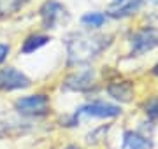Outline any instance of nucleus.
I'll return each instance as SVG.
<instances>
[{
    "mask_svg": "<svg viewBox=\"0 0 158 149\" xmlns=\"http://www.w3.org/2000/svg\"><path fill=\"white\" fill-rule=\"evenodd\" d=\"M109 44H111V37H106V35H86L74 32L65 39L69 63L79 65L88 62L91 58L98 56Z\"/></svg>",
    "mask_w": 158,
    "mask_h": 149,
    "instance_id": "obj_1",
    "label": "nucleus"
},
{
    "mask_svg": "<svg viewBox=\"0 0 158 149\" xmlns=\"http://www.w3.org/2000/svg\"><path fill=\"white\" fill-rule=\"evenodd\" d=\"M14 111L27 118H42L51 112V102L46 93H34L19 97L14 102Z\"/></svg>",
    "mask_w": 158,
    "mask_h": 149,
    "instance_id": "obj_2",
    "label": "nucleus"
},
{
    "mask_svg": "<svg viewBox=\"0 0 158 149\" xmlns=\"http://www.w3.org/2000/svg\"><path fill=\"white\" fill-rule=\"evenodd\" d=\"M39 16H40L42 28L53 30V28H58L60 25L69 19V11L67 7L58 0H46L39 7Z\"/></svg>",
    "mask_w": 158,
    "mask_h": 149,
    "instance_id": "obj_3",
    "label": "nucleus"
},
{
    "mask_svg": "<svg viewBox=\"0 0 158 149\" xmlns=\"http://www.w3.org/2000/svg\"><path fill=\"white\" fill-rule=\"evenodd\" d=\"M30 86H32V79L19 69L12 67V65L0 69V91L2 93L27 90Z\"/></svg>",
    "mask_w": 158,
    "mask_h": 149,
    "instance_id": "obj_4",
    "label": "nucleus"
},
{
    "mask_svg": "<svg viewBox=\"0 0 158 149\" xmlns=\"http://www.w3.org/2000/svg\"><path fill=\"white\" fill-rule=\"evenodd\" d=\"M132 54H144L158 46V30L156 28H142L130 37Z\"/></svg>",
    "mask_w": 158,
    "mask_h": 149,
    "instance_id": "obj_5",
    "label": "nucleus"
},
{
    "mask_svg": "<svg viewBox=\"0 0 158 149\" xmlns=\"http://www.w3.org/2000/svg\"><path fill=\"white\" fill-rule=\"evenodd\" d=\"M121 114L119 105H113V103L106 102H91L86 105H81L76 111V118L79 116H88V118H98V119H107V118H116Z\"/></svg>",
    "mask_w": 158,
    "mask_h": 149,
    "instance_id": "obj_6",
    "label": "nucleus"
},
{
    "mask_svg": "<svg viewBox=\"0 0 158 149\" xmlns=\"http://www.w3.org/2000/svg\"><path fill=\"white\" fill-rule=\"evenodd\" d=\"M95 84V72L91 69L74 72L63 81V90L69 91H88Z\"/></svg>",
    "mask_w": 158,
    "mask_h": 149,
    "instance_id": "obj_7",
    "label": "nucleus"
},
{
    "mask_svg": "<svg viewBox=\"0 0 158 149\" xmlns=\"http://www.w3.org/2000/svg\"><path fill=\"white\" fill-rule=\"evenodd\" d=\"M49 42H51V37L48 34H32L23 40L21 47H19V53L21 54H32V53L39 51L40 47H44Z\"/></svg>",
    "mask_w": 158,
    "mask_h": 149,
    "instance_id": "obj_8",
    "label": "nucleus"
},
{
    "mask_svg": "<svg viewBox=\"0 0 158 149\" xmlns=\"http://www.w3.org/2000/svg\"><path fill=\"white\" fill-rule=\"evenodd\" d=\"M107 93L109 97H113L114 100H119V102H130L132 97H134V88L128 81H116V83H111L107 86Z\"/></svg>",
    "mask_w": 158,
    "mask_h": 149,
    "instance_id": "obj_9",
    "label": "nucleus"
},
{
    "mask_svg": "<svg viewBox=\"0 0 158 149\" xmlns=\"http://www.w3.org/2000/svg\"><path fill=\"white\" fill-rule=\"evenodd\" d=\"M151 142L148 140V137L141 135L137 132H128L123 133V149H149Z\"/></svg>",
    "mask_w": 158,
    "mask_h": 149,
    "instance_id": "obj_10",
    "label": "nucleus"
},
{
    "mask_svg": "<svg viewBox=\"0 0 158 149\" xmlns=\"http://www.w3.org/2000/svg\"><path fill=\"white\" fill-rule=\"evenodd\" d=\"M141 6H142V0H127L125 4H121V6H116V7H113V9H109L107 16H111V18H127V16H130V14H134V12L139 11Z\"/></svg>",
    "mask_w": 158,
    "mask_h": 149,
    "instance_id": "obj_11",
    "label": "nucleus"
},
{
    "mask_svg": "<svg viewBox=\"0 0 158 149\" xmlns=\"http://www.w3.org/2000/svg\"><path fill=\"white\" fill-rule=\"evenodd\" d=\"M106 21H107V16L104 12H97V11L86 12V14L81 16V23L88 28H100V26H104Z\"/></svg>",
    "mask_w": 158,
    "mask_h": 149,
    "instance_id": "obj_12",
    "label": "nucleus"
},
{
    "mask_svg": "<svg viewBox=\"0 0 158 149\" xmlns=\"http://www.w3.org/2000/svg\"><path fill=\"white\" fill-rule=\"evenodd\" d=\"M144 112L148 114L149 119H158V97H155V98H151L149 102H146Z\"/></svg>",
    "mask_w": 158,
    "mask_h": 149,
    "instance_id": "obj_13",
    "label": "nucleus"
},
{
    "mask_svg": "<svg viewBox=\"0 0 158 149\" xmlns=\"http://www.w3.org/2000/svg\"><path fill=\"white\" fill-rule=\"evenodd\" d=\"M11 54V44H6V42H0V65L6 62Z\"/></svg>",
    "mask_w": 158,
    "mask_h": 149,
    "instance_id": "obj_14",
    "label": "nucleus"
},
{
    "mask_svg": "<svg viewBox=\"0 0 158 149\" xmlns=\"http://www.w3.org/2000/svg\"><path fill=\"white\" fill-rule=\"evenodd\" d=\"M127 0H113V6L116 7V6H121V4H125Z\"/></svg>",
    "mask_w": 158,
    "mask_h": 149,
    "instance_id": "obj_15",
    "label": "nucleus"
},
{
    "mask_svg": "<svg viewBox=\"0 0 158 149\" xmlns=\"http://www.w3.org/2000/svg\"><path fill=\"white\" fill-rule=\"evenodd\" d=\"M63 149H81L79 146H76V144H70V146H65Z\"/></svg>",
    "mask_w": 158,
    "mask_h": 149,
    "instance_id": "obj_16",
    "label": "nucleus"
},
{
    "mask_svg": "<svg viewBox=\"0 0 158 149\" xmlns=\"http://www.w3.org/2000/svg\"><path fill=\"white\" fill-rule=\"evenodd\" d=\"M153 74H155V75H156V77H158V63H156V65H155V67H153Z\"/></svg>",
    "mask_w": 158,
    "mask_h": 149,
    "instance_id": "obj_17",
    "label": "nucleus"
},
{
    "mask_svg": "<svg viewBox=\"0 0 158 149\" xmlns=\"http://www.w3.org/2000/svg\"><path fill=\"white\" fill-rule=\"evenodd\" d=\"M142 2H149V4H153V6H156L158 0H142Z\"/></svg>",
    "mask_w": 158,
    "mask_h": 149,
    "instance_id": "obj_18",
    "label": "nucleus"
}]
</instances>
